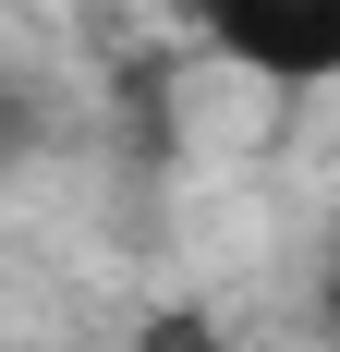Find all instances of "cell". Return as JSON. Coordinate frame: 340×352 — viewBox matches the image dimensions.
<instances>
[{"instance_id":"obj_1","label":"cell","mask_w":340,"mask_h":352,"mask_svg":"<svg viewBox=\"0 0 340 352\" xmlns=\"http://www.w3.org/2000/svg\"><path fill=\"white\" fill-rule=\"evenodd\" d=\"M182 25L255 85H340V0H182Z\"/></svg>"},{"instance_id":"obj_2","label":"cell","mask_w":340,"mask_h":352,"mask_svg":"<svg viewBox=\"0 0 340 352\" xmlns=\"http://www.w3.org/2000/svg\"><path fill=\"white\" fill-rule=\"evenodd\" d=\"M49 146H61V109L36 98V85H12V73H0V182H25Z\"/></svg>"},{"instance_id":"obj_3","label":"cell","mask_w":340,"mask_h":352,"mask_svg":"<svg viewBox=\"0 0 340 352\" xmlns=\"http://www.w3.org/2000/svg\"><path fill=\"white\" fill-rule=\"evenodd\" d=\"M122 352H231V328L206 316V304H146V328Z\"/></svg>"},{"instance_id":"obj_4","label":"cell","mask_w":340,"mask_h":352,"mask_svg":"<svg viewBox=\"0 0 340 352\" xmlns=\"http://www.w3.org/2000/svg\"><path fill=\"white\" fill-rule=\"evenodd\" d=\"M316 340H340V231H328V267H316Z\"/></svg>"}]
</instances>
